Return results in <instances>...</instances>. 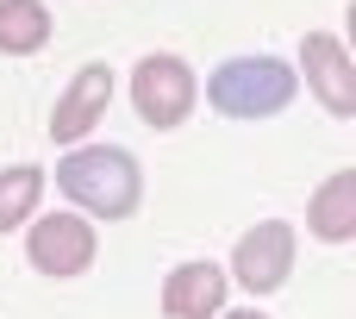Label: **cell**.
<instances>
[{
	"mask_svg": "<svg viewBox=\"0 0 356 319\" xmlns=\"http://www.w3.org/2000/svg\"><path fill=\"white\" fill-rule=\"evenodd\" d=\"M56 188H63L75 207H88L94 219H125V213H138V201H144V182H138L131 150H113V144L69 150V157L56 163Z\"/></svg>",
	"mask_w": 356,
	"mask_h": 319,
	"instance_id": "1",
	"label": "cell"
},
{
	"mask_svg": "<svg viewBox=\"0 0 356 319\" xmlns=\"http://www.w3.org/2000/svg\"><path fill=\"white\" fill-rule=\"evenodd\" d=\"M294 69L282 63V56H232V63H219L213 69V81H207V100L225 113V119H269V113H282L288 100H294Z\"/></svg>",
	"mask_w": 356,
	"mask_h": 319,
	"instance_id": "2",
	"label": "cell"
},
{
	"mask_svg": "<svg viewBox=\"0 0 356 319\" xmlns=\"http://www.w3.org/2000/svg\"><path fill=\"white\" fill-rule=\"evenodd\" d=\"M194 100H200V81H194V69L181 56H169V50L163 56H138V69H131V107H138L144 125L169 132V125H181L194 113Z\"/></svg>",
	"mask_w": 356,
	"mask_h": 319,
	"instance_id": "3",
	"label": "cell"
},
{
	"mask_svg": "<svg viewBox=\"0 0 356 319\" xmlns=\"http://www.w3.org/2000/svg\"><path fill=\"white\" fill-rule=\"evenodd\" d=\"M94 251H100V232L81 219V213H44V219H31V232H25V257H31V270H44V276H81L88 263H94Z\"/></svg>",
	"mask_w": 356,
	"mask_h": 319,
	"instance_id": "4",
	"label": "cell"
},
{
	"mask_svg": "<svg viewBox=\"0 0 356 319\" xmlns=\"http://www.w3.org/2000/svg\"><path fill=\"white\" fill-rule=\"evenodd\" d=\"M288 270H294V226H288V219L250 226V232L238 238V251H232V276H238V288H250V295H275V288L288 282Z\"/></svg>",
	"mask_w": 356,
	"mask_h": 319,
	"instance_id": "5",
	"label": "cell"
},
{
	"mask_svg": "<svg viewBox=\"0 0 356 319\" xmlns=\"http://www.w3.org/2000/svg\"><path fill=\"white\" fill-rule=\"evenodd\" d=\"M300 69H307V88L325 100V113H338V119L356 113V63L344 56V44L332 31H307L300 38Z\"/></svg>",
	"mask_w": 356,
	"mask_h": 319,
	"instance_id": "6",
	"label": "cell"
},
{
	"mask_svg": "<svg viewBox=\"0 0 356 319\" xmlns=\"http://www.w3.org/2000/svg\"><path fill=\"white\" fill-rule=\"evenodd\" d=\"M225 270L219 263H175L163 282V313L169 319H219L225 307Z\"/></svg>",
	"mask_w": 356,
	"mask_h": 319,
	"instance_id": "7",
	"label": "cell"
},
{
	"mask_svg": "<svg viewBox=\"0 0 356 319\" xmlns=\"http://www.w3.org/2000/svg\"><path fill=\"white\" fill-rule=\"evenodd\" d=\"M106 100H113V69H106V63H88V69L69 81V94L56 100L50 138H56V144H75L81 132H94V119L106 113Z\"/></svg>",
	"mask_w": 356,
	"mask_h": 319,
	"instance_id": "8",
	"label": "cell"
},
{
	"mask_svg": "<svg viewBox=\"0 0 356 319\" xmlns=\"http://www.w3.org/2000/svg\"><path fill=\"white\" fill-rule=\"evenodd\" d=\"M307 226H313V238H325V244H350L356 238V169H338V176L313 194Z\"/></svg>",
	"mask_w": 356,
	"mask_h": 319,
	"instance_id": "9",
	"label": "cell"
},
{
	"mask_svg": "<svg viewBox=\"0 0 356 319\" xmlns=\"http://www.w3.org/2000/svg\"><path fill=\"white\" fill-rule=\"evenodd\" d=\"M44 38H50L44 0H0V50L6 56H31V50H44Z\"/></svg>",
	"mask_w": 356,
	"mask_h": 319,
	"instance_id": "10",
	"label": "cell"
},
{
	"mask_svg": "<svg viewBox=\"0 0 356 319\" xmlns=\"http://www.w3.org/2000/svg\"><path fill=\"white\" fill-rule=\"evenodd\" d=\"M38 194H44V169H38V163H13V169H0V232L25 226V219L38 213Z\"/></svg>",
	"mask_w": 356,
	"mask_h": 319,
	"instance_id": "11",
	"label": "cell"
},
{
	"mask_svg": "<svg viewBox=\"0 0 356 319\" xmlns=\"http://www.w3.org/2000/svg\"><path fill=\"white\" fill-rule=\"evenodd\" d=\"M219 319H263V313H219Z\"/></svg>",
	"mask_w": 356,
	"mask_h": 319,
	"instance_id": "12",
	"label": "cell"
}]
</instances>
